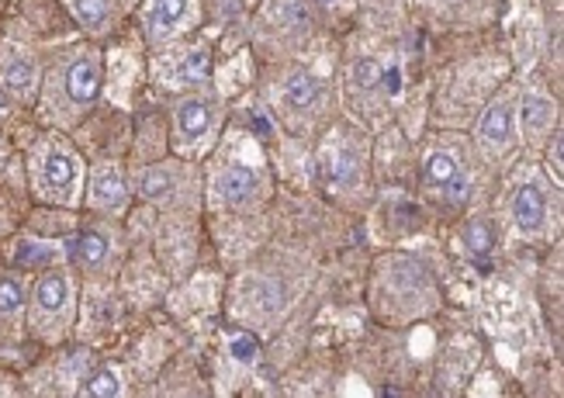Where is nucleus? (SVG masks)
Returning a JSON list of instances; mask_svg holds the SVG:
<instances>
[{
    "mask_svg": "<svg viewBox=\"0 0 564 398\" xmlns=\"http://www.w3.org/2000/svg\"><path fill=\"white\" fill-rule=\"evenodd\" d=\"M129 381L126 375H121V367L115 364H101V361H94V367L84 375L77 395L80 398H121V395H129Z\"/></svg>",
    "mask_w": 564,
    "mask_h": 398,
    "instance_id": "obj_22",
    "label": "nucleus"
},
{
    "mask_svg": "<svg viewBox=\"0 0 564 398\" xmlns=\"http://www.w3.org/2000/svg\"><path fill=\"white\" fill-rule=\"evenodd\" d=\"M108 84V56L101 42L77 39L45 53V73L35 97V121L42 129L77 132L101 105Z\"/></svg>",
    "mask_w": 564,
    "mask_h": 398,
    "instance_id": "obj_1",
    "label": "nucleus"
},
{
    "mask_svg": "<svg viewBox=\"0 0 564 398\" xmlns=\"http://www.w3.org/2000/svg\"><path fill=\"white\" fill-rule=\"evenodd\" d=\"M135 208L129 163L121 157H97L87 163V184H84V205L80 212L90 218H111L126 222Z\"/></svg>",
    "mask_w": 564,
    "mask_h": 398,
    "instance_id": "obj_15",
    "label": "nucleus"
},
{
    "mask_svg": "<svg viewBox=\"0 0 564 398\" xmlns=\"http://www.w3.org/2000/svg\"><path fill=\"white\" fill-rule=\"evenodd\" d=\"M135 205L153 215H191L205 212V170L198 160H184L166 153L150 163L129 166Z\"/></svg>",
    "mask_w": 564,
    "mask_h": 398,
    "instance_id": "obj_5",
    "label": "nucleus"
},
{
    "mask_svg": "<svg viewBox=\"0 0 564 398\" xmlns=\"http://www.w3.org/2000/svg\"><path fill=\"white\" fill-rule=\"evenodd\" d=\"M14 149H18V146H14V136L0 129V170H4V163L14 157Z\"/></svg>",
    "mask_w": 564,
    "mask_h": 398,
    "instance_id": "obj_26",
    "label": "nucleus"
},
{
    "mask_svg": "<svg viewBox=\"0 0 564 398\" xmlns=\"http://www.w3.org/2000/svg\"><path fill=\"white\" fill-rule=\"evenodd\" d=\"M271 105H274V115L284 129L308 132L326 118L329 87L318 73H312L305 66H288L271 90Z\"/></svg>",
    "mask_w": 564,
    "mask_h": 398,
    "instance_id": "obj_13",
    "label": "nucleus"
},
{
    "mask_svg": "<svg viewBox=\"0 0 564 398\" xmlns=\"http://www.w3.org/2000/svg\"><path fill=\"white\" fill-rule=\"evenodd\" d=\"M318 184L339 205H367L375 197L371 184V160H367V142L354 126H333L315 153Z\"/></svg>",
    "mask_w": 564,
    "mask_h": 398,
    "instance_id": "obj_6",
    "label": "nucleus"
},
{
    "mask_svg": "<svg viewBox=\"0 0 564 398\" xmlns=\"http://www.w3.org/2000/svg\"><path fill=\"white\" fill-rule=\"evenodd\" d=\"M118 4H121V8H126V14H129V11H132V8L139 4V0H118Z\"/></svg>",
    "mask_w": 564,
    "mask_h": 398,
    "instance_id": "obj_28",
    "label": "nucleus"
},
{
    "mask_svg": "<svg viewBox=\"0 0 564 398\" xmlns=\"http://www.w3.org/2000/svg\"><path fill=\"white\" fill-rule=\"evenodd\" d=\"M139 39L150 53L194 39L205 24V0H139L132 8Z\"/></svg>",
    "mask_w": 564,
    "mask_h": 398,
    "instance_id": "obj_14",
    "label": "nucleus"
},
{
    "mask_svg": "<svg viewBox=\"0 0 564 398\" xmlns=\"http://www.w3.org/2000/svg\"><path fill=\"white\" fill-rule=\"evenodd\" d=\"M471 160L475 146L464 136H436L420 160V187L426 191V197L451 212L460 208L471 194Z\"/></svg>",
    "mask_w": 564,
    "mask_h": 398,
    "instance_id": "obj_10",
    "label": "nucleus"
},
{
    "mask_svg": "<svg viewBox=\"0 0 564 398\" xmlns=\"http://www.w3.org/2000/svg\"><path fill=\"white\" fill-rule=\"evenodd\" d=\"M63 250L84 284H115L129 260L126 222L84 215L80 226L63 239Z\"/></svg>",
    "mask_w": 564,
    "mask_h": 398,
    "instance_id": "obj_8",
    "label": "nucleus"
},
{
    "mask_svg": "<svg viewBox=\"0 0 564 398\" xmlns=\"http://www.w3.org/2000/svg\"><path fill=\"white\" fill-rule=\"evenodd\" d=\"M153 80L174 97L212 84V49L191 39L160 49V53H153Z\"/></svg>",
    "mask_w": 564,
    "mask_h": 398,
    "instance_id": "obj_18",
    "label": "nucleus"
},
{
    "mask_svg": "<svg viewBox=\"0 0 564 398\" xmlns=\"http://www.w3.org/2000/svg\"><path fill=\"white\" fill-rule=\"evenodd\" d=\"M63 8L77 24V32L90 42H108L126 18V8L118 0H63Z\"/></svg>",
    "mask_w": 564,
    "mask_h": 398,
    "instance_id": "obj_21",
    "label": "nucleus"
},
{
    "mask_svg": "<svg viewBox=\"0 0 564 398\" xmlns=\"http://www.w3.org/2000/svg\"><path fill=\"white\" fill-rule=\"evenodd\" d=\"M475 153L492 170H509L523 153L520 136V84H502L485 101L475 121Z\"/></svg>",
    "mask_w": 564,
    "mask_h": 398,
    "instance_id": "obj_9",
    "label": "nucleus"
},
{
    "mask_svg": "<svg viewBox=\"0 0 564 398\" xmlns=\"http://www.w3.org/2000/svg\"><path fill=\"white\" fill-rule=\"evenodd\" d=\"M271 173L247 160H229L205 173V205L229 215H257L271 205Z\"/></svg>",
    "mask_w": 564,
    "mask_h": 398,
    "instance_id": "obj_11",
    "label": "nucleus"
},
{
    "mask_svg": "<svg viewBox=\"0 0 564 398\" xmlns=\"http://www.w3.org/2000/svg\"><path fill=\"white\" fill-rule=\"evenodd\" d=\"M80 294L84 281L66 260L35 270L29 278V312H24V333H29V340L53 351V346H63L77 336Z\"/></svg>",
    "mask_w": 564,
    "mask_h": 398,
    "instance_id": "obj_4",
    "label": "nucleus"
},
{
    "mask_svg": "<svg viewBox=\"0 0 564 398\" xmlns=\"http://www.w3.org/2000/svg\"><path fill=\"white\" fill-rule=\"evenodd\" d=\"M367 302L384 326H412L426 322L444 305L433 270L409 254H381L371 267V284H367Z\"/></svg>",
    "mask_w": 564,
    "mask_h": 398,
    "instance_id": "obj_2",
    "label": "nucleus"
},
{
    "mask_svg": "<svg viewBox=\"0 0 564 398\" xmlns=\"http://www.w3.org/2000/svg\"><path fill=\"white\" fill-rule=\"evenodd\" d=\"M29 278L11 263L0 267V346L29 343L24 333V312H29Z\"/></svg>",
    "mask_w": 564,
    "mask_h": 398,
    "instance_id": "obj_19",
    "label": "nucleus"
},
{
    "mask_svg": "<svg viewBox=\"0 0 564 398\" xmlns=\"http://www.w3.org/2000/svg\"><path fill=\"white\" fill-rule=\"evenodd\" d=\"M312 32H315L312 0H263L253 21V39L267 53L299 49L312 39Z\"/></svg>",
    "mask_w": 564,
    "mask_h": 398,
    "instance_id": "obj_16",
    "label": "nucleus"
},
{
    "mask_svg": "<svg viewBox=\"0 0 564 398\" xmlns=\"http://www.w3.org/2000/svg\"><path fill=\"white\" fill-rule=\"evenodd\" d=\"M24 178H29L32 205H53L73 208L84 205V184H87V153L69 132L42 129L21 149Z\"/></svg>",
    "mask_w": 564,
    "mask_h": 398,
    "instance_id": "obj_3",
    "label": "nucleus"
},
{
    "mask_svg": "<svg viewBox=\"0 0 564 398\" xmlns=\"http://www.w3.org/2000/svg\"><path fill=\"white\" fill-rule=\"evenodd\" d=\"M561 146H564V136H561V129H554L547 139H544V163H541V170L547 173V178L561 187V181H564V166H561Z\"/></svg>",
    "mask_w": 564,
    "mask_h": 398,
    "instance_id": "obj_24",
    "label": "nucleus"
},
{
    "mask_svg": "<svg viewBox=\"0 0 564 398\" xmlns=\"http://www.w3.org/2000/svg\"><path fill=\"white\" fill-rule=\"evenodd\" d=\"M166 126H170V153L184 160L205 163L218 139H223L226 126V105L212 84L198 90H184L174 97V105L166 108Z\"/></svg>",
    "mask_w": 564,
    "mask_h": 398,
    "instance_id": "obj_7",
    "label": "nucleus"
},
{
    "mask_svg": "<svg viewBox=\"0 0 564 398\" xmlns=\"http://www.w3.org/2000/svg\"><path fill=\"white\" fill-rule=\"evenodd\" d=\"M433 4L444 11H471L475 4H481V0H433Z\"/></svg>",
    "mask_w": 564,
    "mask_h": 398,
    "instance_id": "obj_27",
    "label": "nucleus"
},
{
    "mask_svg": "<svg viewBox=\"0 0 564 398\" xmlns=\"http://www.w3.org/2000/svg\"><path fill=\"white\" fill-rule=\"evenodd\" d=\"M554 181L541 166L523 170L509 187V222L520 239L527 243H547L557 233V202H554Z\"/></svg>",
    "mask_w": 564,
    "mask_h": 398,
    "instance_id": "obj_12",
    "label": "nucleus"
},
{
    "mask_svg": "<svg viewBox=\"0 0 564 398\" xmlns=\"http://www.w3.org/2000/svg\"><path fill=\"white\" fill-rule=\"evenodd\" d=\"M24 378L11 375V370H0V395H29V388H21Z\"/></svg>",
    "mask_w": 564,
    "mask_h": 398,
    "instance_id": "obj_25",
    "label": "nucleus"
},
{
    "mask_svg": "<svg viewBox=\"0 0 564 398\" xmlns=\"http://www.w3.org/2000/svg\"><path fill=\"white\" fill-rule=\"evenodd\" d=\"M42 73H45V53L32 39L14 35V32L0 39V80H4V87L24 111H35Z\"/></svg>",
    "mask_w": 564,
    "mask_h": 398,
    "instance_id": "obj_17",
    "label": "nucleus"
},
{
    "mask_svg": "<svg viewBox=\"0 0 564 398\" xmlns=\"http://www.w3.org/2000/svg\"><path fill=\"white\" fill-rule=\"evenodd\" d=\"M32 111H24L18 101H14V97H11V90L4 87V80H0V129H4V132H18L21 129V121L24 118H29Z\"/></svg>",
    "mask_w": 564,
    "mask_h": 398,
    "instance_id": "obj_23",
    "label": "nucleus"
},
{
    "mask_svg": "<svg viewBox=\"0 0 564 398\" xmlns=\"http://www.w3.org/2000/svg\"><path fill=\"white\" fill-rule=\"evenodd\" d=\"M561 129V108L551 94L536 87H520V136L527 146H544V139Z\"/></svg>",
    "mask_w": 564,
    "mask_h": 398,
    "instance_id": "obj_20",
    "label": "nucleus"
}]
</instances>
